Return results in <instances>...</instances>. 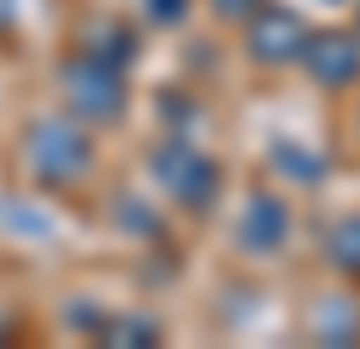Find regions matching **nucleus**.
Segmentation results:
<instances>
[{"instance_id":"1","label":"nucleus","mask_w":360,"mask_h":349,"mask_svg":"<svg viewBox=\"0 0 360 349\" xmlns=\"http://www.w3.org/2000/svg\"><path fill=\"white\" fill-rule=\"evenodd\" d=\"M27 158H33V174H44V180H77L88 170V137H82V126L44 120L27 137Z\"/></svg>"},{"instance_id":"2","label":"nucleus","mask_w":360,"mask_h":349,"mask_svg":"<svg viewBox=\"0 0 360 349\" xmlns=\"http://www.w3.org/2000/svg\"><path fill=\"white\" fill-rule=\"evenodd\" d=\"M66 93L93 120H110V115H120V104H126V87L115 82V71H104L98 61H71L66 65Z\"/></svg>"},{"instance_id":"3","label":"nucleus","mask_w":360,"mask_h":349,"mask_svg":"<svg viewBox=\"0 0 360 349\" xmlns=\"http://www.w3.org/2000/svg\"><path fill=\"white\" fill-rule=\"evenodd\" d=\"M306 65H311V77L322 87H344V82H355V71H360V49L344 33H322V39L306 44Z\"/></svg>"},{"instance_id":"4","label":"nucleus","mask_w":360,"mask_h":349,"mask_svg":"<svg viewBox=\"0 0 360 349\" xmlns=\"http://www.w3.org/2000/svg\"><path fill=\"white\" fill-rule=\"evenodd\" d=\"M158 164H164V180H169V191L180 196V202H191V208H202L207 196H213V186H219V174L207 170L197 153H186V148H169V153H158Z\"/></svg>"},{"instance_id":"5","label":"nucleus","mask_w":360,"mask_h":349,"mask_svg":"<svg viewBox=\"0 0 360 349\" xmlns=\"http://www.w3.org/2000/svg\"><path fill=\"white\" fill-rule=\"evenodd\" d=\"M257 33H262V39H257V55H268V61H284V55L300 49V22L284 17V11L273 17V33H268V27H257Z\"/></svg>"},{"instance_id":"6","label":"nucleus","mask_w":360,"mask_h":349,"mask_svg":"<svg viewBox=\"0 0 360 349\" xmlns=\"http://www.w3.org/2000/svg\"><path fill=\"white\" fill-rule=\"evenodd\" d=\"M328 257L338 262V267H349V273H360V213L344 218L333 229V240H328Z\"/></svg>"}]
</instances>
